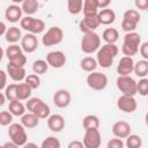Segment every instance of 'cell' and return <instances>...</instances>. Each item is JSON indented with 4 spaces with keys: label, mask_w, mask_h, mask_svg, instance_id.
<instances>
[{
    "label": "cell",
    "mask_w": 148,
    "mask_h": 148,
    "mask_svg": "<svg viewBox=\"0 0 148 148\" xmlns=\"http://www.w3.org/2000/svg\"><path fill=\"white\" fill-rule=\"evenodd\" d=\"M119 50L116 46V44H104L103 46H99L97 50V56H96V61L97 65L103 67V68H109L113 64V60L116 56L118 54Z\"/></svg>",
    "instance_id": "cell-1"
},
{
    "label": "cell",
    "mask_w": 148,
    "mask_h": 148,
    "mask_svg": "<svg viewBox=\"0 0 148 148\" xmlns=\"http://www.w3.org/2000/svg\"><path fill=\"white\" fill-rule=\"evenodd\" d=\"M140 44H141V36L138 32H135V31L126 32L124 36L121 52L124 53V56L133 57L139 52Z\"/></svg>",
    "instance_id": "cell-2"
},
{
    "label": "cell",
    "mask_w": 148,
    "mask_h": 148,
    "mask_svg": "<svg viewBox=\"0 0 148 148\" xmlns=\"http://www.w3.org/2000/svg\"><path fill=\"white\" fill-rule=\"evenodd\" d=\"M25 109L29 112L35 113L39 119H45L50 116V106L38 97H29L25 103Z\"/></svg>",
    "instance_id": "cell-3"
},
{
    "label": "cell",
    "mask_w": 148,
    "mask_h": 148,
    "mask_svg": "<svg viewBox=\"0 0 148 148\" xmlns=\"http://www.w3.org/2000/svg\"><path fill=\"white\" fill-rule=\"evenodd\" d=\"M5 56L9 60L8 64H10L13 66L24 67V65L27 64V57L24 56V52H23L22 47L18 46L17 44H10L6 49Z\"/></svg>",
    "instance_id": "cell-4"
},
{
    "label": "cell",
    "mask_w": 148,
    "mask_h": 148,
    "mask_svg": "<svg viewBox=\"0 0 148 148\" xmlns=\"http://www.w3.org/2000/svg\"><path fill=\"white\" fill-rule=\"evenodd\" d=\"M8 136L10 139V141H13L16 145V147L24 146L27 143V140H28L25 127L22 124H18V123H13V124L9 125Z\"/></svg>",
    "instance_id": "cell-5"
},
{
    "label": "cell",
    "mask_w": 148,
    "mask_h": 148,
    "mask_svg": "<svg viewBox=\"0 0 148 148\" xmlns=\"http://www.w3.org/2000/svg\"><path fill=\"white\" fill-rule=\"evenodd\" d=\"M101 46V37L95 32H87L83 35L82 39H81V50L82 52L90 54L96 52Z\"/></svg>",
    "instance_id": "cell-6"
},
{
    "label": "cell",
    "mask_w": 148,
    "mask_h": 148,
    "mask_svg": "<svg viewBox=\"0 0 148 148\" xmlns=\"http://www.w3.org/2000/svg\"><path fill=\"white\" fill-rule=\"evenodd\" d=\"M20 24H21L22 29H24L25 31H28L30 34H35V35L43 32L45 29L44 21L40 18L32 17L31 15H27L25 17H22L20 20Z\"/></svg>",
    "instance_id": "cell-7"
},
{
    "label": "cell",
    "mask_w": 148,
    "mask_h": 148,
    "mask_svg": "<svg viewBox=\"0 0 148 148\" xmlns=\"http://www.w3.org/2000/svg\"><path fill=\"white\" fill-rule=\"evenodd\" d=\"M116 84L123 95L134 96L136 94V82L130 75H119L116 80Z\"/></svg>",
    "instance_id": "cell-8"
},
{
    "label": "cell",
    "mask_w": 148,
    "mask_h": 148,
    "mask_svg": "<svg viewBox=\"0 0 148 148\" xmlns=\"http://www.w3.org/2000/svg\"><path fill=\"white\" fill-rule=\"evenodd\" d=\"M141 15L138 10L135 9H127L124 15H123V21H121V29L125 32H131L136 29L138 23L140 22Z\"/></svg>",
    "instance_id": "cell-9"
},
{
    "label": "cell",
    "mask_w": 148,
    "mask_h": 148,
    "mask_svg": "<svg viewBox=\"0 0 148 148\" xmlns=\"http://www.w3.org/2000/svg\"><path fill=\"white\" fill-rule=\"evenodd\" d=\"M64 38V31L59 27H51L42 37L44 46H53L59 44Z\"/></svg>",
    "instance_id": "cell-10"
},
{
    "label": "cell",
    "mask_w": 148,
    "mask_h": 148,
    "mask_svg": "<svg viewBox=\"0 0 148 148\" xmlns=\"http://www.w3.org/2000/svg\"><path fill=\"white\" fill-rule=\"evenodd\" d=\"M108 76L101 72H90L87 76V84L94 90H103L108 86Z\"/></svg>",
    "instance_id": "cell-11"
},
{
    "label": "cell",
    "mask_w": 148,
    "mask_h": 148,
    "mask_svg": "<svg viewBox=\"0 0 148 148\" xmlns=\"http://www.w3.org/2000/svg\"><path fill=\"white\" fill-rule=\"evenodd\" d=\"M102 142V136L98 131V128H91L86 130V133L83 135V146L86 148H98Z\"/></svg>",
    "instance_id": "cell-12"
},
{
    "label": "cell",
    "mask_w": 148,
    "mask_h": 148,
    "mask_svg": "<svg viewBox=\"0 0 148 148\" xmlns=\"http://www.w3.org/2000/svg\"><path fill=\"white\" fill-rule=\"evenodd\" d=\"M117 108L125 112V113H132L136 110L138 103L134 98V96H128V95H121L117 99Z\"/></svg>",
    "instance_id": "cell-13"
},
{
    "label": "cell",
    "mask_w": 148,
    "mask_h": 148,
    "mask_svg": "<svg viewBox=\"0 0 148 148\" xmlns=\"http://www.w3.org/2000/svg\"><path fill=\"white\" fill-rule=\"evenodd\" d=\"M67 58L62 51H51L46 54V62L53 68H61L65 66Z\"/></svg>",
    "instance_id": "cell-14"
},
{
    "label": "cell",
    "mask_w": 148,
    "mask_h": 148,
    "mask_svg": "<svg viewBox=\"0 0 148 148\" xmlns=\"http://www.w3.org/2000/svg\"><path fill=\"white\" fill-rule=\"evenodd\" d=\"M21 47L25 53H32L38 47V39L35 34H25L21 38Z\"/></svg>",
    "instance_id": "cell-15"
},
{
    "label": "cell",
    "mask_w": 148,
    "mask_h": 148,
    "mask_svg": "<svg viewBox=\"0 0 148 148\" xmlns=\"http://www.w3.org/2000/svg\"><path fill=\"white\" fill-rule=\"evenodd\" d=\"M99 25L98 18H97V14L96 15H90V16H84V18H82L79 23V28L80 31L83 34L87 32H91L95 31Z\"/></svg>",
    "instance_id": "cell-16"
},
{
    "label": "cell",
    "mask_w": 148,
    "mask_h": 148,
    "mask_svg": "<svg viewBox=\"0 0 148 148\" xmlns=\"http://www.w3.org/2000/svg\"><path fill=\"white\" fill-rule=\"evenodd\" d=\"M71 99H72L71 92L66 89H59L53 95V103L59 109L67 108L71 104Z\"/></svg>",
    "instance_id": "cell-17"
},
{
    "label": "cell",
    "mask_w": 148,
    "mask_h": 148,
    "mask_svg": "<svg viewBox=\"0 0 148 148\" xmlns=\"http://www.w3.org/2000/svg\"><path fill=\"white\" fill-rule=\"evenodd\" d=\"M131 132H132V127L127 121L118 120L112 125V133L116 138L125 139L131 134Z\"/></svg>",
    "instance_id": "cell-18"
},
{
    "label": "cell",
    "mask_w": 148,
    "mask_h": 148,
    "mask_svg": "<svg viewBox=\"0 0 148 148\" xmlns=\"http://www.w3.org/2000/svg\"><path fill=\"white\" fill-rule=\"evenodd\" d=\"M133 67H134L133 57L124 56L123 58H120L117 65V73L119 75H130L133 72Z\"/></svg>",
    "instance_id": "cell-19"
},
{
    "label": "cell",
    "mask_w": 148,
    "mask_h": 148,
    "mask_svg": "<svg viewBox=\"0 0 148 148\" xmlns=\"http://www.w3.org/2000/svg\"><path fill=\"white\" fill-rule=\"evenodd\" d=\"M47 127L52 132H61L65 127V118L61 114H50L47 117Z\"/></svg>",
    "instance_id": "cell-20"
},
{
    "label": "cell",
    "mask_w": 148,
    "mask_h": 148,
    "mask_svg": "<svg viewBox=\"0 0 148 148\" xmlns=\"http://www.w3.org/2000/svg\"><path fill=\"white\" fill-rule=\"evenodd\" d=\"M22 8L14 3V5H10L6 8V12H5V16H6V20L8 22H12V23H16L18 22L21 18H22Z\"/></svg>",
    "instance_id": "cell-21"
},
{
    "label": "cell",
    "mask_w": 148,
    "mask_h": 148,
    "mask_svg": "<svg viewBox=\"0 0 148 148\" xmlns=\"http://www.w3.org/2000/svg\"><path fill=\"white\" fill-rule=\"evenodd\" d=\"M97 18L99 24L109 25L116 21V13L110 8H103L97 13Z\"/></svg>",
    "instance_id": "cell-22"
},
{
    "label": "cell",
    "mask_w": 148,
    "mask_h": 148,
    "mask_svg": "<svg viewBox=\"0 0 148 148\" xmlns=\"http://www.w3.org/2000/svg\"><path fill=\"white\" fill-rule=\"evenodd\" d=\"M7 75H9V77L13 81L20 82L22 80H24V77L27 76L25 69L24 67H17V66H13L10 64L7 65Z\"/></svg>",
    "instance_id": "cell-23"
},
{
    "label": "cell",
    "mask_w": 148,
    "mask_h": 148,
    "mask_svg": "<svg viewBox=\"0 0 148 148\" xmlns=\"http://www.w3.org/2000/svg\"><path fill=\"white\" fill-rule=\"evenodd\" d=\"M21 124L25 128H34L39 124V118L32 112L23 113L21 116Z\"/></svg>",
    "instance_id": "cell-24"
},
{
    "label": "cell",
    "mask_w": 148,
    "mask_h": 148,
    "mask_svg": "<svg viewBox=\"0 0 148 148\" xmlns=\"http://www.w3.org/2000/svg\"><path fill=\"white\" fill-rule=\"evenodd\" d=\"M82 12L84 16L96 15L98 13V1L97 0H83Z\"/></svg>",
    "instance_id": "cell-25"
},
{
    "label": "cell",
    "mask_w": 148,
    "mask_h": 148,
    "mask_svg": "<svg viewBox=\"0 0 148 148\" xmlns=\"http://www.w3.org/2000/svg\"><path fill=\"white\" fill-rule=\"evenodd\" d=\"M5 37H6V40L10 44H16L21 38H22V34H21V30L17 28V27H10L6 30L5 32Z\"/></svg>",
    "instance_id": "cell-26"
},
{
    "label": "cell",
    "mask_w": 148,
    "mask_h": 148,
    "mask_svg": "<svg viewBox=\"0 0 148 148\" xmlns=\"http://www.w3.org/2000/svg\"><path fill=\"white\" fill-rule=\"evenodd\" d=\"M22 12L27 15H34L35 13L38 12L39 8V2L38 0H23L22 2Z\"/></svg>",
    "instance_id": "cell-27"
},
{
    "label": "cell",
    "mask_w": 148,
    "mask_h": 148,
    "mask_svg": "<svg viewBox=\"0 0 148 148\" xmlns=\"http://www.w3.org/2000/svg\"><path fill=\"white\" fill-rule=\"evenodd\" d=\"M8 111L15 117H21L23 113H25V106L20 102V99L9 101Z\"/></svg>",
    "instance_id": "cell-28"
},
{
    "label": "cell",
    "mask_w": 148,
    "mask_h": 148,
    "mask_svg": "<svg viewBox=\"0 0 148 148\" xmlns=\"http://www.w3.org/2000/svg\"><path fill=\"white\" fill-rule=\"evenodd\" d=\"M133 72L139 77H146L147 74H148V60L142 59V60H139V61L134 62Z\"/></svg>",
    "instance_id": "cell-29"
},
{
    "label": "cell",
    "mask_w": 148,
    "mask_h": 148,
    "mask_svg": "<svg viewBox=\"0 0 148 148\" xmlns=\"http://www.w3.org/2000/svg\"><path fill=\"white\" fill-rule=\"evenodd\" d=\"M102 38L105 43H109V44H116V42L118 40L119 38V32L116 28H108L103 31L102 34Z\"/></svg>",
    "instance_id": "cell-30"
},
{
    "label": "cell",
    "mask_w": 148,
    "mask_h": 148,
    "mask_svg": "<svg viewBox=\"0 0 148 148\" xmlns=\"http://www.w3.org/2000/svg\"><path fill=\"white\" fill-rule=\"evenodd\" d=\"M31 88L25 83H17L16 86V95H17V99L20 101H24V99H28L31 95Z\"/></svg>",
    "instance_id": "cell-31"
},
{
    "label": "cell",
    "mask_w": 148,
    "mask_h": 148,
    "mask_svg": "<svg viewBox=\"0 0 148 148\" xmlns=\"http://www.w3.org/2000/svg\"><path fill=\"white\" fill-rule=\"evenodd\" d=\"M80 66H81V68L84 72L90 73V72H94L97 68L98 65H97V61H96L95 58H92V57H84L83 59H81Z\"/></svg>",
    "instance_id": "cell-32"
},
{
    "label": "cell",
    "mask_w": 148,
    "mask_h": 148,
    "mask_svg": "<svg viewBox=\"0 0 148 148\" xmlns=\"http://www.w3.org/2000/svg\"><path fill=\"white\" fill-rule=\"evenodd\" d=\"M82 126L84 130L98 128L99 127V118L95 114H88L82 120Z\"/></svg>",
    "instance_id": "cell-33"
},
{
    "label": "cell",
    "mask_w": 148,
    "mask_h": 148,
    "mask_svg": "<svg viewBox=\"0 0 148 148\" xmlns=\"http://www.w3.org/2000/svg\"><path fill=\"white\" fill-rule=\"evenodd\" d=\"M83 7V0H67V8L69 14L77 15L82 12Z\"/></svg>",
    "instance_id": "cell-34"
},
{
    "label": "cell",
    "mask_w": 148,
    "mask_h": 148,
    "mask_svg": "<svg viewBox=\"0 0 148 148\" xmlns=\"http://www.w3.org/2000/svg\"><path fill=\"white\" fill-rule=\"evenodd\" d=\"M49 69V64L46 62V60H43V59H38L36 61H34L32 64V71L35 74H44L46 73Z\"/></svg>",
    "instance_id": "cell-35"
},
{
    "label": "cell",
    "mask_w": 148,
    "mask_h": 148,
    "mask_svg": "<svg viewBox=\"0 0 148 148\" xmlns=\"http://www.w3.org/2000/svg\"><path fill=\"white\" fill-rule=\"evenodd\" d=\"M125 139H126V146L128 148H140L142 146V139L136 134H130Z\"/></svg>",
    "instance_id": "cell-36"
},
{
    "label": "cell",
    "mask_w": 148,
    "mask_h": 148,
    "mask_svg": "<svg viewBox=\"0 0 148 148\" xmlns=\"http://www.w3.org/2000/svg\"><path fill=\"white\" fill-rule=\"evenodd\" d=\"M60 141L56 136H47L40 143L42 148H60Z\"/></svg>",
    "instance_id": "cell-37"
},
{
    "label": "cell",
    "mask_w": 148,
    "mask_h": 148,
    "mask_svg": "<svg viewBox=\"0 0 148 148\" xmlns=\"http://www.w3.org/2000/svg\"><path fill=\"white\" fill-rule=\"evenodd\" d=\"M24 82L31 88V89H37L40 86V79L38 74H30L24 77Z\"/></svg>",
    "instance_id": "cell-38"
},
{
    "label": "cell",
    "mask_w": 148,
    "mask_h": 148,
    "mask_svg": "<svg viewBox=\"0 0 148 148\" xmlns=\"http://www.w3.org/2000/svg\"><path fill=\"white\" fill-rule=\"evenodd\" d=\"M136 94L141 96L148 95V79L142 77L139 82H136Z\"/></svg>",
    "instance_id": "cell-39"
},
{
    "label": "cell",
    "mask_w": 148,
    "mask_h": 148,
    "mask_svg": "<svg viewBox=\"0 0 148 148\" xmlns=\"http://www.w3.org/2000/svg\"><path fill=\"white\" fill-rule=\"evenodd\" d=\"M16 86H17V83H12V84H9V86H6V88H5V96H6V99H8V101L17 99Z\"/></svg>",
    "instance_id": "cell-40"
},
{
    "label": "cell",
    "mask_w": 148,
    "mask_h": 148,
    "mask_svg": "<svg viewBox=\"0 0 148 148\" xmlns=\"http://www.w3.org/2000/svg\"><path fill=\"white\" fill-rule=\"evenodd\" d=\"M13 114L9 111H1L0 112V125L1 126H8L13 121Z\"/></svg>",
    "instance_id": "cell-41"
},
{
    "label": "cell",
    "mask_w": 148,
    "mask_h": 148,
    "mask_svg": "<svg viewBox=\"0 0 148 148\" xmlns=\"http://www.w3.org/2000/svg\"><path fill=\"white\" fill-rule=\"evenodd\" d=\"M108 148H123L124 147V142L121 139L119 138H114V139H111L109 142H108Z\"/></svg>",
    "instance_id": "cell-42"
},
{
    "label": "cell",
    "mask_w": 148,
    "mask_h": 148,
    "mask_svg": "<svg viewBox=\"0 0 148 148\" xmlns=\"http://www.w3.org/2000/svg\"><path fill=\"white\" fill-rule=\"evenodd\" d=\"M139 52L142 56L143 59L148 60V42H143L139 46Z\"/></svg>",
    "instance_id": "cell-43"
},
{
    "label": "cell",
    "mask_w": 148,
    "mask_h": 148,
    "mask_svg": "<svg viewBox=\"0 0 148 148\" xmlns=\"http://www.w3.org/2000/svg\"><path fill=\"white\" fill-rule=\"evenodd\" d=\"M134 5L139 10H146L148 8V0H134Z\"/></svg>",
    "instance_id": "cell-44"
},
{
    "label": "cell",
    "mask_w": 148,
    "mask_h": 148,
    "mask_svg": "<svg viewBox=\"0 0 148 148\" xmlns=\"http://www.w3.org/2000/svg\"><path fill=\"white\" fill-rule=\"evenodd\" d=\"M7 86V73L2 69H0V91L5 89Z\"/></svg>",
    "instance_id": "cell-45"
},
{
    "label": "cell",
    "mask_w": 148,
    "mask_h": 148,
    "mask_svg": "<svg viewBox=\"0 0 148 148\" xmlns=\"http://www.w3.org/2000/svg\"><path fill=\"white\" fill-rule=\"evenodd\" d=\"M82 147H83V143L81 141H77V140L68 143V148H82Z\"/></svg>",
    "instance_id": "cell-46"
},
{
    "label": "cell",
    "mask_w": 148,
    "mask_h": 148,
    "mask_svg": "<svg viewBox=\"0 0 148 148\" xmlns=\"http://www.w3.org/2000/svg\"><path fill=\"white\" fill-rule=\"evenodd\" d=\"M98 1V8L103 9V8H108L109 5L111 3V0H97Z\"/></svg>",
    "instance_id": "cell-47"
},
{
    "label": "cell",
    "mask_w": 148,
    "mask_h": 148,
    "mask_svg": "<svg viewBox=\"0 0 148 148\" xmlns=\"http://www.w3.org/2000/svg\"><path fill=\"white\" fill-rule=\"evenodd\" d=\"M6 30H7V27H6V24H5L3 22H1V21H0V36L5 35Z\"/></svg>",
    "instance_id": "cell-48"
},
{
    "label": "cell",
    "mask_w": 148,
    "mask_h": 148,
    "mask_svg": "<svg viewBox=\"0 0 148 148\" xmlns=\"http://www.w3.org/2000/svg\"><path fill=\"white\" fill-rule=\"evenodd\" d=\"M5 102H6V96H5V94L0 92V106H2L5 104Z\"/></svg>",
    "instance_id": "cell-49"
},
{
    "label": "cell",
    "mask_w": 148,
    "mask_h": 148,
    "mask_svg": "<svg viewBox=\"0 0 148 148\" xmlns=\"http://www.w3.org/2000/svg\"><path fill=\"white\" fill-rule=\"evenodd\" d=\"M3 147H13V148H15L16 145H15L13 141H10V142H6V143H3Z\"/></svg>",
    "instance_id": "cell-50"
},
{
    "label": "cell",
    "mask_w": 148,
    "mask_h": 148,
    "mask_svg": "<svg viewBox=\"0 0 148 148\" xmlns=\"http://www.w3.org/2000/svg\"><path fill=\"white\" fill-rule=\"evenodd\" d=\"M24 147H37V145L36 143H32V142H27L24 145Z\"/></svg>",
    "instance_id": "cell-51"
},
{
    "label": "cell",
    "mask_w": 148,
    "mask_h": 148,
    "mask_svg": "<svg viewBox=\"0 0 148 148\" xmlns=\"http://www.w3.org/2000/svg\"><path fill=\"white\" fill-rule=\"evenodd\" d=\"M3 56H5V51H3V49L0 46V61L2 60V58H3Z\"/></svg>",
    "instance_id": "cell-52"
},
{
    "label": "cell",
    "mask_w": 148,
    "mask_h": 148,
    "mask_svg": "<svg viewBox=\"0 0 148 148\" xmlns=\"http://www.w3.org/2000/svg\"><path fill=\"white\" fill-rule=\"evenodd\" d=\"M14 3H16V5H18V3H22L23 2V0H12Z\"/></svg>",
    "instance_id": "cell-53"
}]
</instances>
